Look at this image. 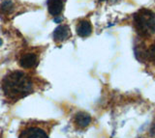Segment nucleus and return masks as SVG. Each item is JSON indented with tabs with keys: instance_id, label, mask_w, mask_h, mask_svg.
<instances>
[{
	"instance_id": "1",
	"label": "nucleus",
	"mask_w": 155,
	"mask_h": 138,
	"mask_svg": "<svg viewBox=\"0 0 155 138\" xmlns=\"http://www.w3.org/2000/svg\"><path fill=\"white\" fill-rule=\"evenodd\" d=\"M0 85L4 98L10 102H15L33 93L35 79L22 71H13L5 75Z\"/></svg>"
},
{
	"instance_id": "2",
	"label": "nucleus",
	"mask_w": 155,
	"mask_h": 138,
	"mask_svg": "<svg viewBox=\"0 0 155 138\" xmlns=\"http://www.w3.org/2000/svg\"><path fill=\"white\" fill-rule=\"evenodd\" d=\"M134 25L140 36H152L155 34V14L148 9H140L134 15Z\"/></svg>"
},
{
	"instance_id": "3",
	"label": "nucleus",
	"mask_w": 155,
	"mask_h": 138,
	"mask_svg": "<svg viewBox=\"0 0 155 138\" xmlns=\"http://www.w3.org/2000/svg\"><path fill=\"white\" fill-rule=\"evenodd\" d=\"M39 62V56L36 52L28 51L21 55L18 63L23 69H32L36 67Z\"/></svg>"
},
{
	"instance_id": "4",
	"label": "nucleus",
	"mask_w": 155,
	"mask_h": 138,
	"mask_svg": "<svg viewBox=\"0 0 155 138\" xmlns=\"http://www.w3.org/2000/svg\"><path fill=\"white\" fill-rule=\"evenodd\" d=\"M19 138H48V133L36 126H29L21 130Z\"/></svg>"
},
{
	"instance_id": "5",
	"label": "nucleus",
	"mask_w": 155,
	"mask_h": 138,
	"mask_svg": "<svg viewBox=\"0 0 155 138\" xmlns=\"http://www.w3.org/2000/svg\"><path fill=\"white\" fill-rule=\"evenodd\" d=\"M72 36L70 27L67 24H60L53 32V40L55 42H62Z\"/></svg>"
},
{
	"instance_id": "6",
	"label": "nucleus",
	"mask_w": 155,
	"mask_h": 138,
	"mask_svg": "<svg viewBox=\"0 0 155 138\" xmlns=\"http://www.w3.org/2000/svg\"><path fill=\"white\" fill-rule=\"evenodd\" d=\"M65 0H48V13L52 17H59L64 9Z\"/></svg>"
},
{
	"instance_id": "7",
	"label": "nucleus",
	"mask_w": 155,
	"mask_h": 138,
	"mask_svg": "<svg viewBox=\"0 0 155 138\" xmlns=\"http://www.w3.org/2000/svg\"><path fill=\"white\" fill-rule=\"evenodd\" d=\"M77 34L81 38H86L90 36L92 33V25L89 20H81L79 21L76 27Z\"/></svg>"
},
{
	"instance_id": "8",
	"label": "nucleus",
	"mask_w": 155,
	"mask_h": 138,
	"mask_svg": "<svg viewBox=\"0 0 155 138\" xmlns=\"http://www.w3.org/2000/svg\"><path fill=\"white\" fill-rule=\"evenodd\" d=\"M91 122V117L89 114L85 112H80L78 113L75 117V123L78 127H85L90 124Z\"/></svg>"
},
{
	"instance_id": "9",
	"label": "nucleus",
	"mask_w": 155,
	"mask_h": 138,
	"mask_svg": "<svg viewBox=\"0 0 155 138\" xmlns=\"http://www.w3.org/2000/svg\"><path fill=\"white\" fill-rule=\"evenodd\" d=\"M15 9H16V3L14 0H3L1 7H0V12L2 15L8 16L10 14L14 13Z\"/></svg>"
},
{
	"instance_id": "10",
	"label": "nucleus",
	"mask_w": 155,
	"mask_h": 138,
	"mask_svg": "<svg viewBox=\"0 0 155 138\" xmlns=\"http://www.w3.org/2000/svg\"><path fill=\"white\" fill-rule=\"evenodd\" d=\"M145 56H147V58L149 61L153 62L155 64V44L150 45V47L147 50V52H145Z\"/></svg>"
},
{
	"instance_id": "11",
	"label": "nucleus",
	"mask_w": 155,
	"mask_h": 138,
	"mask_svg": "<svg viewBox=\"0 0 155 138\" xmlns=\"http://www.w3.org/2000/svg\"><path fill=\"white\" fill-rule=\"evenodd\" d=\"M151 133H152L153 136H155V123L153 124V126L151 127Z\"/></svg>"
}]
</instances>
